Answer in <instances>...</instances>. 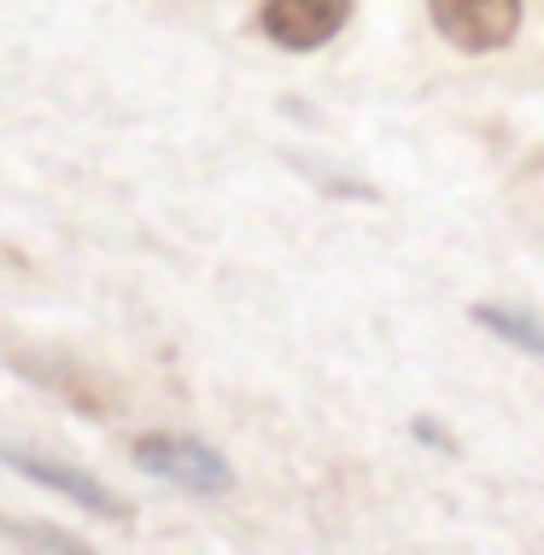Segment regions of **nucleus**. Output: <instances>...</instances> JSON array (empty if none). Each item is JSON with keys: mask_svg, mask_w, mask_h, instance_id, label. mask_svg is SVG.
<instances>
[{"mask_svg": "<svg viewBox=\"0 0 544 555\" xmlns=\"http://www.w3.org/2000/svg\"><path fill=\"white\" fill-rule=\"evenodd\" d=\"M0 468H12L18 479H29V486H41V491H59L65 503H77L100 520H129V503L88 468H71V462H53V456H29L18 444H0Z\"/></svg>", "mask_w": 544, "mask_h": 555, "instance_id": "nucleus-2", "label": "nucleus"}, {"mask_svg": "<svg viewBox=\"0 0 544 555\" xmlns=\"http://www.w3.org/2000/svg\"><path fill=\"white\" fill-rule=\"evenodd\" d=\"M433 24L451 48L463 53H497L516 41L521 24V0H428Z\"/></svg>", "mask_w": 544, "mask_h": 555, "instance_id": "nucleus-3", "label": "nucleus"}, {"mask_svg": "<svg viewBox=\"0 0 544 555\" xmlns=\"http://www.w3.org/2000/svg\"><path fill=\"white\" fill-rule=\"evenodd\" d=\"M129 462L141 474L164 479V486L193 491V498H223V491H235V468L205 439H193V433H141V439L129 444Z\"/></svg>", "mask_w": 544, "mask_h": 555, "instance_id": "nucleus-1", "label": "nucleus"}, {"mask_svg": "<svg viewBox=\"0 0 544 555\" xmlns=\"http://www.w3.org/2000/svg\"><path fill=\"white\" fill-rule=\"evenodd\" d=\"M475 322L486 327V334H497L504 345H516V351L544 363V322L539 317H527V310H516V305H475Z\"/></svg>", "mask_w": 544, "mask_h": 555, "instance_id": "nucleus-5", "label": "nucleus"}, {"mask_svg": "<svg viewBox=\"0 0 544 555\" xmlns=\"http://www.w3.org/2000/svg\"><path fill=\"white\" fill-rule=\"evenodd\" d=\"M352 18V0H264L258 24L264 36L287 53H316L345 29Z\"/></svg>", "mask_w": 544, "mask_h": 555, "instance_id": "nucleus-4", "label": "nucleus"}, {"mask_svg": "<svg viewBox=\"0 0 544 555\" xmlns=\"http://www.w3.org/2000/svg\"><path fill=\"white\" fill-rule=\"evenodd\" d=\"M0 532L18 538L24 550H41V555H94L88 544H77V538L59 532V527H24V520H7V515H0Z\"/></svg>", "mask_w": 544, "mask_h": 555, "instance_id": "nucleus-6", "label": "nucleus"}]
</instances>
